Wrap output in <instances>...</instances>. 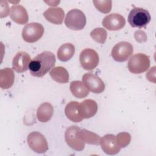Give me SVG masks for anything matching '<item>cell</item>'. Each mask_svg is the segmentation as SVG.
<instances>
[{"label":"cell","instance_id":"21","mask_svg":"<svg viewBox=\"0 0 156 156\" xmlns=\"http://www.w3.org/2000/svg\"><path fill=\"white\" fill-rule=\"evenodd\" d=\"M74 52V46L70 43H66L62 44L58 48L57 51V57L60 61L66 62L73 57Z\"/></svg>","mask_w":156,"mask_h":156},{"label":"cell","instance_id":"27","mask_svg":"<svg viewBox=\"0 0 156 156\" xmlns=\"http://www.w3.org/2000/svg\"><path fill=\"white\" fill-rule=\"evenodd\" d=\"M1 4V18L6 17L8 16L10 9L9 7V5L5 1H1L0 2Z\"/></svg>","mask_w":156,"mask_h":156},{"label":"cell","instance_id":"2","mask_svg":"<svg viewBox=\"0 0 156 156\" xmlns=\"http://www.w3.org/2000/svg\"><path fill=\"white\" fill-rule=\"evenodd\" d=\"M151 19L149 12L143 8L132 9L128 16V22L133 27L141 28L149 24Z\"/></svg>","mask_w":156,"mask_h":156},{"label":"cell","instance_id":"15","mask_svg":"<svg viewBox=\"0 0 156 156\" xmlns=\"http://www.w3.org/2000/svg\"><path fill=\"white\" fill-rule=\"evenodd\" d=\"M65 113L66 117L73 122H80L83 118L81 114L80 103L77 101H71L65 107Z\"/></svg>","mask_w":156,"mask_h":156},{"label":"cell","instance_id":"24","mask_svg":"<svg viewBox=\"0 0 156 156\" xmlns=\"http://www.w3.org/2000/svg\"><path fill=\"white\" fill-rule=\"evenodd\" d=\"M90 36L95 41L103 44L106 41L107 34L104 29L102 27H98L95 28L91 32Z\"/></svg>","mask_w":156,"mask_h":156},{"label":"cell","instance_id":"17","mask_svg":"<svg viewBox=\"0 0 156 156\" xmlns=\"http://www.w3.org/2000/svg\"><path fill=\"white\" fill-rule=\"evenodd\" d=\"M83 119H88L94 116L98 111V104L92 99H85L80 103Z\"/></svg>","mask_w":156,"mask_h":156},{"label":"cell","instance_id":"12","mask_svg":"<svg viewBox=\"0 0 156 156\" xmlns=\"http://www.w3.org/2000/svg\"><path fill=\"white\" fill-rule=\"evenodd\" d=\"M101 146L103 151L108 155L117 154L121 148L116 142V136L113 134L105 135L101 138Z\"/></svg>","mask_w":156,"mask_h":156},{"label":"cell","instance_id":"6","mask_svg":"<svg viewBox=\"0 0 156 156\" xmlns=\"http://www.w3.org/2000/svg\"><path fill=\"white\" fill-rule=\"evenodd\" d=\"M133 49L131 43L127 41H121L116 44L112 50L113 58L119 62L126 61L133 54Z\"/></svg>","mask_w":156,"mask_h":156},{"label":"cell","instance_id":"3","mask_svg":"<svg viewBox=\"0 0 156 156\" xmlns=\"http://www.w3.org/2000/svg\"><path fill=\"white\" fill-rule=\"evenodd\" d=\"M150 66L149 56L143 53H138L129 59L128 69L133 74H141L147 71Z\"/></svg>","mask_w":156,"mask_h":156},{"label":"cell","instance_id":"16","mask_svg":"<svg viewBox=\"0 0 156 156\" xmlns=\"http://www.w3.org/2000/svg\"><path fill=\"white\" fill-rule=\"evenodd\" d=\"M43 16L47 21L55 24H61L63 23L65 12L60 7H51L44 13Z\"/></svg>","mask_w":156,"mask_h":156},{"label":"cell","instance_id":"5","mask_svg":"<svg viewBox=\"0 0 156 156\" xmlns=\"http://www.w3.org/2000/svg\"><path fill=\"white\" fill-rule=\"evenodd\" d=\"M44 34L43 26L38 23H30L23 29L22 37L28 43H34L39 40Z\"/></svg>","mask_w":156,"mask_h":156},{"label":"cell","instance_id":"13","mask_svg":"<svg viewBox=\"0 0 156 156\" xmlns=\"http://www.w3.org/2000/svg\"><path fill=\"white\" fill-rule=\"evenodd\" d=\"M30 57L26 52H18L13 58L12 67L17 73H23L29 69Z\"/></svg>","mask_w":156,"mask_h":156},{"label":"cell","instance_id":"20","mask_svg":"<svg viewBox=\"0 0 156 156\" xmlns=\"http://www.w3.org/2000/svg\"><path fill=\"white\" fill-rule=\"evenodd\" d=\"M69 88L73 95L79 99L85 98L89 94V90L83 82L79 80L71 82Z\"/></svg>","mask_w":156,"mask_h":156},{"label":"cell","instance_id":"26","mask_svg":"<svg viewBox=\"0 0 156 156\" xmlns=\"http://www.w3.org/2000/svg\"><path fill=\"white\" fill-rule=\"evenodd\" d=\"M131 140V136L127 132H121L116 136V142L120 148L128 146Z\"/></svg>","mask_w":156,"mask_h":156},{"label":"cell","instance_id":"25","mask_svg":"<svg viewBox=\"0 0 156 156\" xmlns=\"http://www.w3.org/2000/svg\"><path fill=\"white\" fill-rule=\"evenodd\" d=\"M95 7L101 12L103 13H108L111 11L112 2L110 0L99 1L95 0L93 1Z\"/></svg>","mask_w":156,"mask_h":156},{"label":"cell","instance_id":"10","mask_svg":"<svg viewBox=\"0 0 156 156\" xmlns=\"http://www.w3.org/2000/svg\"><path fill=\"white\" fill-rule=\"evenodd\" d=\"M82 82L87 88L94 93H101L105 89L104 82L98 76L91 73H85L82 77Z\"/></svg>","mask_w":156,"mask_h":156},{"label":"cell","instance_id":"23","mask_svg":"<svg viewBox=\"0 0 156 156\" xmlns=\"http://www.w3.org/2000/svg\"><path fill=\"white\" fill-rule=\"evenodd\" d=\"M79 136L84 143L94 145L99 144L101 138L98 134L84 129L79 130Z\"/></svg>","mask_w":156,"mask_h":156},{"label":"cell","instance_id":"19","mask_svg":"<svg viewBox=\"0 0 156 156\" xmlns=\"http://www.w3.org/2000/svg\"><path fill=\"white\" fill-rule=\"evenodd\" d=\"M15 79V74L13 71L9 68H5L0 70V87L2 90H6L10 88Z\"/></svg>","mask_w":156,"mask_h":156},{"label":"cell","instance_id":"9","mask_svg":"<svg viewBox=\"0 0 156 156\" xmlns=\"http://www.w3.org/2000/svg\"><path fill=\"white\" fill-rule=\"evenodd\" d=\"M99 55L96 51L90 48L83 49L80 54L79 61L82 67L85 70L94 69L99 63Z\"/></svg>","mask_w":156,"mask_h":156},{"label":"cell","instance_id":"4","mask_svg":"<svg viewBox=\"0 0 156 156\" xmlns=\"http://www.w3.org/2000/svg\"><path fill=\"white\" fill-rule=\"evenodd\" d=\"M65 24L67 27L71 30H82L86 24L85 15L79 9H72L67 13L65 20Z\"/></svg>","mask_w":156,"mask_h":156},{"label":"cell","instance_id":"11","mask_svg":"<svg viewBox=\"0 0 156 156\" xmlns=\"http://www.w3.org/2000/svg\"><path fill=\"white\" fill-rule=\"evenodd\" d=\"M102 26L109 30H118L126 24L124 18L118 13H111L105 16L102 22Z\"/></svg>","mask_w":156,"mask_h":156},{"label":"cell","instance_id":"8","mask_svg":"<svg viewBox=\"0 0 156 156\" xmlns=\"http://www.w3.org/2000/svg\"><path fill=\"white\" fill-rule=\"evenodd\" d=\"M80 128L77 126H71L67 128L65 133V141L67 144L74 150L82 151L85 147V143L79 136Z\"/></svg>","mask_w":156,"mask_h":156},{"label":"cell","instance_id":"14","mask_svg":"<svg viewBox=\"0 0 156 156\" xmlns=\"http://www.w3.org/2000/svg\"><path fill=\"white\" fill-rule=\"evenodd\" d=\"M11 19L19 24H24L27 23L29 17L27 10L21 5H13L10 9Z\"/></svg>","mask_w":156,"mask_h":156},{"label":"cell","instance_id":"1","mask_svg":"<svg viewBox=\"0 0 156 156\" xmlns=\"http://www.w3.org/2000/svg\"><path fill=\"white\" fill-rule=\"evenodd\" d=\"M56 58L55 55L48 51L42 52L30 61L29 69L31 75L35 77L44 76L51 68H54Z\"/></svg>","mask_w":156,"mask_h":156},{"label":"cell","instance_id":"18","mask_svg":"<svg viewBox=\"0 0 156 156\" xmlns=\"http://www.w3.org/2000/svg\"><path fill=\"white\" fill-rule=\"evenodd\" d=\"M54 107L49 102H44L39 105L37 111L38 120L41 122L49 121L53 115Z\"/></svg>","mask_w":156,"mask_h":156},{"label":"cell","instance_id":"28","mask_svg":"<svg viewBox=\"0 0 156 156\" xmlns=\"http://www.w3.org/2000/svg\"><path fill=\"white\" fill-rule=\"evenodd\" d=\"M142 31L141 30H138L136 32H135V37L136 38V40H137L139 42H141V41H145L146 40V35L145 34V33L143 32L142 35H141Z\"/></svg>","mask_w":156,"mask_h":156},{"label":"cell","instance_id":"7","mask_svg":"<svg viewBox=\"0 0 156 156\" xmlns=\"http://www.w3.org/2000/svg\"><path fill=\"white\" fill-rule=\"evenodd\" d=\"M27 141L30 149L35 152L43 154L48 149V145L45 137L39 132L35 131L30 133L27 136Z\"/></svg>","mask_w":156,"mask_h":156},{"label":"cell","instance_id":"22","mask_svg":"<svg viewBox=\"0 0 156 156\" xmlns=\"http://www.w3.org/2000/svg\"><path fill=\"white\" fill-rule=\"evenodd\" d=\"M49 74L55 82L60 83H66L69 80V74L67 70L62 66H57L52 68Z\"/></svg>","mask_w":156,"mask_h":156}]
</instances>
